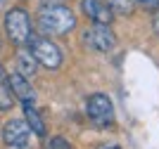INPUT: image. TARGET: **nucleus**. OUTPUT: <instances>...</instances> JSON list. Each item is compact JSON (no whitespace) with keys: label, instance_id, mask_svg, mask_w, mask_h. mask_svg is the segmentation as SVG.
Wrapping results in <instances>:
<instances>
[{"label":"nucleus","instance_id":"f257e3e1","mask_svg":"<svg viewBox=\"0 0 159 149\" xmlns=\"http://www.w3.org/2000/svg\"><path fill=\"white\" fill-rule=\"evenodd\" d=\"M38 26L43 33H55V36H62V33L74 31L76 26V14L69 10L66 5L60 2H52V5H43L38 12Z\"/></svg>","mask_w":159,"mask_h":149},{"label":"nucleus","instance_id":"f03ea898","mask_svg":"<svg viewBox=\"0 0 159 149\" xmlns=\"http://www.w3.org/2000/svg\"><path fill=\"white\" fill-rule=\"evenodd\" d=\"M5 31L17 47L29 45V40H31V17H29L26 10H21V7L10 10L5 14Z\"/></svg>","mask_w":159,"mask_h":149},{"label":"nucleus","instance_id":"7ed1b4c3","mask_svg":"<svg viewBox=\"0 0 159 149\" xmlns=\"http://www.w3.org/2000/svg\"><path fill=\"white\" fill-rule=\"evenodd\" d=\"M31 43V52L33 57H36V62L43 66H48V69H57V66H62V50L57 45H55L52 40L48 38H31L29 40Z\"/></svg>","mask_w":159,"mask_h":149},{"label":"nucleus","instance_id":"20e7f679","mask_svg":"<svg viewBox=\"0 0 159 149\" xmlns=\"http://www.w3.org/2000/svg\"><path fill=\"white\" fill-rule=\"evenodd\" d=\"M83 43L98 52H109L116 45V36L109 28V24H93L88 31H83Z\"/></svg>","mask_w":159,"mask_h":149},{"label":"nucleus","instance_id":"39448f33","mask_svg":"<svg viewBox=\"0 0 159 149\" xmlns=\"http://www.w3.org/2000/svg\"><path fill=\"white\" fill-rule=\"evenodd\" d=\"M29 137H31V128L21 118H10L2 125V140H5V144H10L14 149H26Z\"/></svg>","mask_w":159,"mask_h":149},{"label":"nucleus","instance_id":"423d86ee","mask_svg":"<svg viewBox=\"0 0 159 149\" xmlns=\"http://www.w3.org/2000/svg\"><path fill=\"white\" fill-rule=\"evenodd\" d=\"M88 116L93 118L95 123H109L114 116V107H112V99L98 92L93 97L88 99Z\"/></svg>","mask_w":159,"mask_h":149},{"label":"nucleus","instance_id":"0eeeda50","mask_svg":"<svg viewBox=\"0 0 159 149\" xmlns=\"http://www.w3.org/2000/svg\"><path fill=\"white\" fill-rule=\"evenodd\" d=\"M81 10L95 24H112L114 19V12L107 7L105 0H81Z\"/></svg>","mask_w":159,"mask_h":149},{"label":"nucleus","instance_id":"6e6552de","mask_svg":"<svg viewBox=\"0 0 159 149\" xmlns=\"http://www.w3.org/2000/svg\"><path fill=\"white\" fill-rule=\"evenodd\" d=\"M10 88H12V92H14V97L19 99V102H33L36 99V92H33V88L29 85V81L24 76H21L19 71H14V73H10Z\"/></svg>","mask_w":159,"mask_h":149},{"label":"nucleus","instance_id":"1a4fd4ad","mask_svg":"<svg viewBox=\"0 0 159 149\" xmlns=\"http://www.w3.org/2000/svg\"><path fill=\"white\" fill-rule=\"evenodd\" d=\"M36 69H38V62L33 57V52H29V50L21 47V50L17 52V71H19L24 78H31L33 73H36Z\"/></svg>","mask_w":159,"mask_h":149},{"label":"nucleus","instance_id":"9d476101","mask_svg":"<svg viewBox=\"0 0 159 149\" xmlns=\"http://www.w3.org/2000/svg\"><path fill=\"white\" fill-rule=\"evenodd\" d=\"M24 116H26V123H29V128H31L33 135H40V137L45 135V123H43L40 114L31 107V102L24 104Z\"/></svg>","mask_w":159,"mask_h":149},{"label":"nucleus","instance_id":"9b49d317","mask_svg":"<svg viewBox=\"0 0 159 149\" xmlns=\"http://www.w3.org/2000/svg\"><path fill=\"white\" fill-rule=\"evenodd\" d=\"M14 92L10 88V73L7 78H0V111H10L14 107Z\"/></svg>","mask_w":159,"mask_h":149},{"label":"nucleus","instance_id":"f8f14e48","mask_svg":"<svg viewBox=\"0 0 159 149\" xmlns=\"http://www.w3.org/2000/svg\"><path fill=\"white\" fill-rule=\"evenodd\" d=\"M107 7L112 10L114 14H131L133 12V7H135V0H105Z\"/></svg>","mask_w":159,"mask_h":149},{"label":"nucleus","instance_id":"ddd939ff","mask_svg":"<svg viewBox=\"0 0 159 149\" xmlns=\"http://www.w3.org/2000/svg\"><path fill=\"white\" fill-rule=\"evenodd\" d=\"M45 149H71V142L62 135H52L50 140L45 142Z\"/></svg>","mask_w":159,"mask_h":149},{"label":"nucleus","instance_id":"4468645a","mask_svg":"<svg viewBox=\"0 0 159 149\" xmlns=\"http://www.w3.org/2000/svg\"><path fill=\"white\" fill-rule=\"evenodd\" d=\"M135 2H143V5H147V7H154V5H159V0H135Z\"/></svg>","mask_w":159,"mask_h":149},{"label":"nucleus","instance_id":"2eb2a0df","mask_svg":"<svg viewBox=\"0 0 159 149\" xmlns=\"http://www.w3.org/2000/svg\"><path fill=\"white\" fill-rule=\"evenodd\" d=\"M98 149H121L119 144H102V147H98Z\"/></svg>","mask_w":159,"mask_h":149},{"label":"nucleus","instance_id":"dca6fc26","mask_svg":"<svg viewBox=\"0 0 159 149\" xmlns=\"http://www.w3.org/2000/svg\"><path fill=\"white\" fill-rule=\"evenodd\" d=\"M154 31L159 33V12H157V17H154Z\"/></svg>","mask_w":159,"mask_h":149},{"label":"nucleus","instance_id":"f3484780","mask_svg":"<svg viewBox=\"0 0 159 149\" xmlns=\"http://www.w3.org/2000/svg\"><path fill=\"white\" fill-rule=\"evenodd\" d=\"M0 2H2V0H0Z\"/></svg>","mask_w":159,"mask_h":149}]
</instances>
